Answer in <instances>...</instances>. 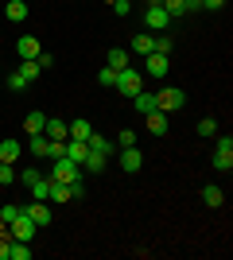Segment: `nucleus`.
Instances as JSON below:
<instances>
[{"mask_svg":"<svg viewBox=\"0 0 233 260\" xmlns=\"http://www.w3.org/2000/svg\"><path fill=\"white\" fill-rule=\"evenodd\" d=\"M47 179H51V183H82V163H74V159H66V155H62V159H55V167H51V175H47Z\"/></svg>","mask_w":233,"mask_h":260,"instance_id":"nucleus-1","label":"nucleus"},{"mask_svg":"<svg viewBox=\"0 0 233 260\" xmlns=\"http://www.w3.org/2000/svg\"><path fill=\"white\" fill-rule=\"evenodd\" d=\"M105 66H109V70H124V66H132V62H128V51H124V47H113V51L105 54Z\"/></svg>","mask_w":233,"mask_h":260,"instance_id":"nucleus-15","label":"nucleus"},{"mask_svg":"<svg viewBox=\"0 0 233 260\" xmlns=\"http://www.w3.org/2000/svg\"><path fill=\"white\" fill-rule=\"evenodd\" d=\"M163 8L171 20H179V16H187V0H163Z\"/></svg>","mask_w":233,"mask_h":260,"instance_id":"nucleus-28","label":"nucleus"},{"mask_svg":"<svg viewBox=\"0 0 233 260\" xmlns=\"http://www.w3.org/2000/svg\"><path fill=\"white\" fill-rule=\"evenodd\" d=\"M144 167V155L136 152V148H121V171H128V175H136Z\"/></svg>","mask_w":233,"mask_h":260,"instance_id":"nucleus-9","label":"nucleus"},{"mask_svg":"<svg viewBox=\"0 0 233 260\" xmlns=\"http://www.w3.org/2000/svg\"><path fill=\"white\" fill-rule=\"evenodd\" d=\"M47 140H66L70 136V124L66 120H55V117H47V128H43Z\"/></svg>","mask_w":233,"mask_h":260,"instance_id":"nucleus-10","label":"nucleus"},{"mask_svg":"<svg viewBox=\"0 0 233 260\" xmlns=\"http://www.w3.org/2000/svg\"><path fill=\"white\" fill-rule=\"evenodd\" d=\"M35 62H39V70H47V66H55V54L39 51V54H35Z\"/></svg>","mask_w":233,"mask_h":260,"instance_id":"nucleus-36","label":"nucleus"},{"mask_svg":"<svg viewBox=\"0 0 233 260\" xmlns=\"http://www.w3.org/2000/svg\"><path fill=\"white\" fill-rule=\"evenodd\" d=\"M132 51L136 54H152L155 51V35H136V39H132Z\"/></svg>","mask_w":233,"mask_h":260,"instance_id":"nucleus-25","label":"nucleus"},{"mask_svg":"<svg viewBox=\"0 0 233 260\" xmlns=\"http://www.w3.org/2000/svg\"><path fill=\"white\" fill-rule=\"evenodd\" d=\"M23 128L31 132V136H39V132L47 128V117L39 113V109H35V113H27V117H23Z\"/></svg>","mask_w":233,"mask_h":260,"instance_id":"nucleus-21","label":"nucleus"},{"mask_svg":"<svg viewBox=\"0 0 233 260\" xmlns=\"http://www.w3.org/2000/svg\"><path fill=\"white\" fill-rule=\"evenodd\" d=\"M8 260H31V245H27V241H12L8 237Z\"/></svg>","mask_w":233,"mask_h":260,"instance_id":"nucleus-20","label":"nucleus"},{"mask_svg":"<svg viewBox=\"0 0 233 260\" xmlns=\"http://www.w3.org/2000/svg\"><path fill=\"white\" fill-rule=\"evenodd\" d=\"M16 54H20V58H35V54H39V39H35V35H20V39H16Z\"/></svg>","mask_w":233,"mask_h":260,"instance_id":"nucleus-12","label":"nucleus"},{"mask_svg":"<svg viewBox=\"0 0 233 260\" xmlns=\"http://www.w3.org/2000/svg\"><path fill=\"white\" fill-rule=\"evenodd\" d=\"M16 183V171H12V163H0V186H12Z\"/></svg>","mask_w":233,"mask_h":260,"instance_id":"nucleus-33","label":"nucleus"},{"mask_svg":"<svg viewBox=\"0 0 233 260\" xmlns=\"http://www.w3.org/2000/svg\"><path fill=\"white\" fill-rule=\"evenodd\" d=\"M20 152H23V148H20V140H4V144H0V163H12Z\"/></svg>","mask_w":233,"mask_h":260,"instance_id":"nucleus-24","label":"nucleus"},{"mask_svg":"<svg viewBox=\"0 0 233 260\" xmlns=\"http://www.w3.org/2000/svg\"><path fill=\"white\" fill-rule=\"evenodd\" d=\"M0 260H8V241H0Z\"/></svg>","mask_w":233,"mask_h":260,"instance_id":"nucleus-40","label":"nucleus"},{"mask_svg":"<svg viewBox=\"0 0 233 260\" xmlns=\"http://www.w3.org/2000/svg\"><path fill=\"white\" fill-rule=\"evenodd\" d=\"M70 198H74L70 183H51V198H47V202H55V206H66Z\"/></svg>","mask_w":233,"mask_h":260,"instance_id":"nucleus-14","label":"nucleus"},{"mask_svg":"<svg viewBox=\"0 0 233 260\" xmlns=\"http://www.w3.org/2000/svg\"><path fill=\"white\" fill-rule=\"evenodd\" d=\"M20 214H23V210L16 206V202H4V206H0V225H8V221H16Z\"/></svg>","mask_w":233,"mask_h":260,"instance_id":"nucleus-27","label":"nucleus"},{"mask_svg":"<svg viewBox=\"0 0 233 260\" xmlns=\"http://www.w3.org/2000/svg\"><path fill=\"white\" fill-rule=\"evenodd\" d=\"M101 86H113V78H117V70H109V66H101Z\"/></svg>","mask_w":233,"mask_h":260,"instance_id":"nucleus-37","label":"nucleus"},{"mask_svg":"<svg viewBox=\"0 0 233 260\" xmlns=\"http://www.w3.org/2000/svg\"><path fill=\"white\" fill-rule=\"evenodd\" d=\"M89 152H101V155H113V152H117V144H113V140H105V136H101V132H89Z\"/></svg>","mask_w":233,"mask_h":260,"instance_id":"nucleus-13","label":"nucleus"},{"mask_svg":"<svg viewBox=\"0 0 233 260\" xmlns=\"http://www.w3.org/2000/svg\"><path fill=\"white\" fill-rule=\"evenodd\" d=\"M47 152H51V140H47L43 132H39V136H31V155H39V159H47Z\"/></svg>","mask_w":233,"mask_h":260,"instance_id":"nucleus-26","label":"nucleus"},{"mask_svg":"<svg viewBox=\"0 0 233 260\" xmlns=\"http://www.w3.org/2000/svg\"><path fill=\"white\" fill-rule=\"evenodd\" d=\"M109 8H113V12H117V16H128V12H132V4H128V0H113Z\"/></svg>","mask_w":233,"mask_h":260,"instance_id":"nucleus-35","label":"nucleus"},{"mask_svg":"<svg viewBox=\"0 0 233 260\" xmlns=\"http://www.w3.org/2000/svg\"><path fill=\"white\" fill-rule=\"evenodd\" d=\"M214 132H218V120H214V117H202L198 120V136H214Z\"/></svg>","mask_w":233,"mask_h":260,"instance_id":"nucleus-31","label":"nucleus"},{"mask_svg":"<svg viewBox=\"0 0 233 260\" xmlns=\"http://www.w3.org/2000/svg\"><path fill=\"white\" fill-rule=\"evenodd\" d=\"M148 132H152V136H163L167 132V113H159V109H155V113H148Z\"/></svg>","mask_w":233,"mask_h":260,"instance_id":"nucleus-18","label":"nucleus"},{"mask_svg":"<svg viewBox=\"0 0 233 260\" xmlns=\"http://www.w3.org/2000/svg\"><path fill=\"white\" fill-rule=\"evenodd\" d=\"M136 113H140V117H148V113H155V109H159V105H155V93H136Z\"/></svg>","mask_w":233,"mask_h":260,"instance_id":"nucleus-22","label":"nucleus"},{"mask_svg":"<svg viewBox=\"0 0 233 260\" xmlns=\"http://www.w3.org/2000/svg\"><path fill=\"white\" fill-rule=\"evenodd\" d=\"M105 4H113V0H105Z\"/></svg>","mask_w":233,"mask_h":260,"instance_id":"nucleus-43","label":"nucleus"},{"mask_svg":"<svg viewBox=\"0 0 233 260\" xmlns=\"http://www.w3.org/2000/svg\"><path fill=\"white\" fill-rule=\"evenodd\" d=\"M8 86H12V89H23V86H27V78H23V74H20V70H16V74H12V78H8Z\"/></svg>","mask_w":233,"mask_h":260,"instance_id":"nucleus-38","label":"nucleus"},{"mask_svg":"<svg viewBox=\"0 0 233 260\" xmlns=\"http://www.w3.org/2000/svg\"><path fill=\"white\" fill-rule=\"evenodd\" d=\"M4 16H8L12 23H23L27 20V4H23V0H8V4H4Z\"/></svg>","mask_w":233,"mask_h":260,"instance_id":"nucleus-17","label":"nucleus"},{"mask_svg":"<svg viewBox=\"0 0 233 260\" xmlns=\"http://www.w3.org/2000/svg\"><path fill=\"white\" fill-rule=\"evenodd\" d=\"M140 86H144V74H140V70H132V66L117 70V78H113V89H121L124 98H136V93H140Z\"/></svg>","mask_w":233,"mask_h":260,"instance_id":"nucleus-2","label":"nucleus"},{"mask_svg":"<svg viewBox=\"0 0 233 260\" xmlns=\"http://www.w3.org/2000/svg\"><path fill=\"white\" fill-rule=\"evenodd\" d=\"M117 148H136V132H132V128H124L121 136H117Z\"/></svg>","mask_w":233,"mask_h":260,"instance_id":"nucleus-34","label":"nucleus"},{"mask_svg":"<svg viewBox=\"0 0 233 260\" xmlns=\"http://www.w3.org/2000/svg\"><path fill=\"white\" fill-rule=\"evenodd\" d=\"M86 155H89V144L86 140H66V159L86 163Z\"/></svg>","mask_w":233,"mask_h":260,"instance_id":"nucleus-16","label":"nucleus"},{"mask_svg":"<svg viewBox=\"0 0 233 260\" xmlns=\"http://www.w3.org/2000/svg\"><path fill=\"white\" fill-rule=\"evenodd\" d=\"M171 47H175L171 35H155V51H159V54H171Z\"/></svg>","mask_w":233,"mask_h":260,"instance_id":"nucleus-32","label":"nucleus"},{"mask_svg":"<svg viewBox=\"0 0 233 260\" xmlns=\"http://www.w3.org/2000/svg\"><path fill=\"white\" fill-rule=\"evenodd\" d=\"M214 167H218V171H229V167H233V140H229V136H222V140H218Z\"/></svg>","mask_w":233,"mask_h":260,"instance_id":"nucleus-8","label":"nucleus"},{"mask_svg":"<svg viewBox=\"0 0 233 260\" xmlns=\"http://www.w3.org/2000/svg\"><path fill=\"white\" fill-rule=\"evenodd\" d=\"M148 4H163V0H148Z\"/></svg>","mask_w":233,"mask_h":260,"instance_id":"nucleus-41","label":"nucleus"},{"mask_svg":"<svg viewBox=\"0 0 233 260\" xmlns=\"http://www.w3.org/2000/svg\"><path fill=\"white\" fill-rule=\"evenodd\" d=\"M4 229H8V237H12V241H27V245H31V237H35V229H39V225H35L31 217H23V214H20L16 221H8Z\"/></svg>","mask_w":233,"mask_h":260,"instance_id":"nucleus-4","label":"nucleus"},{"mask_svg":"<svg viewBox=\"0 0 233 260\" xmlns=\"http://www.w3.org/2000/svg\"><path fill=\"white\" fill-rule=\"evenodd\" d=\"M128 4H132V0H128Z\"/></svg>","mask_w":233,"mask_h":260,"instance_id":"nucleus-44","label":"nucleus"},{"mask_svg":"<svg viewBox=\"0 0 233 260\" xmlns=\"http://www.w3.org/2000/svg\"><path fill=\"white\" fill-rule=\"evenodd\" d=\"M89 132H93L89 120H70V136L66 140H89Z\"/></svg>","mask_w":233,"mask_h":260,"instance_id":"nucleus-23","label":"nucleus"},{"mask_svg":"<svg viewBox=\"0 0 233 260\" xmlns=\"http://www.w3.org/2000/svg\"><path fill=\"white\" fill-rule=\"evenodd\" d=\"M167 70H171V62H167V54H159V51L144 54V74H148V78H163Z\"/></svg>","mask_w":233,"mask_h":260,"instance_id":"nucleus-7","label":"nucleus"},{"mask_svg":"<svg viewBox=\"0 0 233 260\" xmlns=\"http://www.w3.org/2000/svg\"><path fill=\"white\" fill-rule=\"evenodd\" d=\"M198 4H202V8H214V12L225 8V0H198Z\"/></svg>","mask_w":233,"mask_h":260,"instance_id":"nucleus-39","label":"nucleus"},{"mask_svg":"<svg viewBox=\"0 0 233 260\" xmlns=\"http://www.w3.org/2000/svg\"><path fill=\"white\" fill-rule=\"evenodd\" d=\"M155 105H159V113H175V109L187 105V93L179 86H163L159 93H155Z\"/></svg>","mask_w":233,"mask_h":260,"instance_id":"nucleus-3","label":"nucleus"},{"mask_svg":"<svg viewBox=\"0 0 233 260\" xmlns=\"http://www.w3.org/2000/svg\"><path fill=\"white\" fill-rule=\"evenodd\" d=\"M0 74H4V66H0Z\"/></svg>","mask_w":233,"mask_h":260,"instance_id":"nucleus-42","label":"nucleus"},{"mask_svg":"<svg viewBox=\"0 0 233 260\" xmlns=\"http://www.w3.org/2000/svg\"><path fill=\"white\" fill-rule=\"evenodd\" d=\"M20 210H23V217H31L39 229L55 221V214H51V206H47V202H31V206H20Z\"/></svg>","mask_w":233,"mask_h":260,"instance_id":"nucleus-6","label":"nucleus"},{"mask_svg":"<svg viewBox=\"0 0 233 260\" xmlns=\"http://www.w3.org/2000/svg\"><path fill=\"white\" fill-rule=\"evenodd\" d=\"M167 23H171V16H167L163 4H148V12H144V27L148 31H167Z\"/></svg>","mask_w":233,"mask_h":260,"instance_id":"nucleus-5","label":"nucleus"},{"mask_svg":"<svg viewBox=\"0 0 233 260\" xmlns=\"http://www.w3.org/2000/svg\"><path fill=\"white\" fill-rule=\"evenodd\" d=\"M20 74L27 78V82H35V78H39V62H35V58H23V62H20Z\"/></svg>","mask_w":233,"mask_h":260,"instance_id":"nucleus-30","label":"nucleus"},{"mask_svg":"<svg viewBox=\"0 0 233 260\" xmlns=\"http://www.w3.org/2000/svg\"><path fill=\"white\" fill-rule=\"evenodd\" d=\"M222 202H225V190H222V186H214V183H206V186H202V206L218 210Z\"/></svg>","mask_w":233,"mask_h":260,"instance_id":"nucleus-11","label":"nucleus"},{"mask_svg":"<svg viewBox=\"0 0 233 260\" xmlns=\"http://www.w3.org/2000/svg\"><path fill=\"white\" fill-rule=\"evenodd\" d=\"M31 194H35V202H47V198H51V179H39V183L31 186Z\"/></svg>","mask_w":233,"mask_h":260,"instance_id":"nucleus-29","label":"nucleus"},{"mask_svg":"<svg viewBox=\"0 0 233 260\" xmlns=\"http://www.w3.org/2000/svg\"><path fill=\"white\" fill-rule=\"evenodd\" d=\"M105 159H109V155L89 152V155H86V163H82V171H86V175H101V171H105Z\"/></svg>","mask_w":233,"mask_h":260,"instance_id":"nucleus-19","label":"nucleus"}]
</instances>
